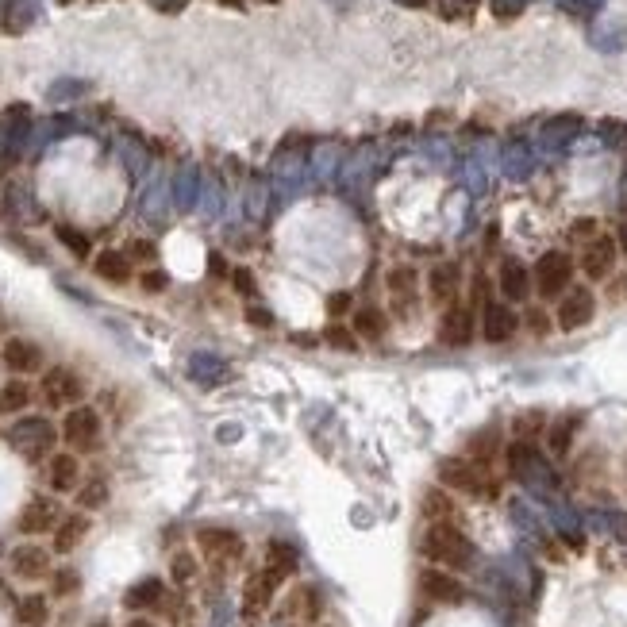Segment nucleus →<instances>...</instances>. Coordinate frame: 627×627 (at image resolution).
<instances>
[{
	"label": "nucleus",
	"mask_w": 627,
	"mask_h": 627,
	"mask_svg": "<svg viewBox=\"0 0 627 627\" xmlns=\"http://www.w3.org/2000/svg\"><path fill=\"white\" fill-rule=\"evenodd\" d=\"M424 558H431L439 570H466L474 566V543L466 531L454 524H427L424 531Z\"/></svg>",
	"instance_id": "1"
},
{
	"label": "nucleus",
	"mask_w": 627,
	"mask_h": 627,
	"mask_svg": "<svg viewBox=\"0 0 627 627\" xmlns=\"http://www.w3.org/2000/svg\"><path fill=\"white\" fill-rule=\"evenodd\" d=\"M574 270H577V262L566 251H547L535 262V270H531L535 293H539L543 301H562V297L574 289Z\"/></svg>",
	"instance_id": "2"
},
{
	"label": "nucleus",
	"mask_w": 627,
	"mask_h": 627,
	"mask_svg": "<svg viewBox=\"0 0 627 627\" xmlns=\"http://www.w3.org/2000/svg\"><path fill=\"white\" fill-rule=\"evenodd\" d=\"M439 481L451 493H466V497H493L497 493L493 477L485 474L474 458H443L439 462Z\"/></svg>",
	"instance_id": "3"
},
{
	"label": "nucleus",
	"mask_w": 627,
	"mask_h": 627,
	"mask_svg": "<svg viewBox=\"0 0 627 627\" xmlns=\"http://www.w3.org/2000/svg\"><path fill=\"white\" fill-rule=\"evenodd\" d=\"M101 431H104V420L97 408H89V404H77L66 412V420H62V439H66V447L74 454H93L101 447Z\"/></svg>",
	"instance_id": "4"
},
{
	"label": "nucleus",
	"mask_w": 627,
	"mask_h": 627,
	"mask_svg": "<svg viewBox=\"0 0 627 627\" xmlns=\"http://www.w3.org/2000/svg\"><path fill=\"white\" fill-rule=\"evenodd\" d=\"M58 435H62V431H54L51 420H43V416H27V420L8 427V443L24 454L27 462L47 458V454L54 451V439H58Z\"/></svg>",
	"instance_id": "5"
},
{
	"label": "nucleus",
	"mask_w": 627,
	"mask_h": 627,
	"mask_svg": "<svg viewBox=\"0 0 627 627\" xmlns=\"http://www.w3.org/2000/svg\"><path fill=\"white\" fill-rule=\"evenodd\" d=\"M593 316H597V293L585 289V285H574V289L558 301V308H554V327L566 331V335H574V331L593 324Z\"/></svg>",
	"instance_id": "6"
},
{
	"label": "nucleus",
	"mask_w": 627,
	"mask_h": 627,
	"mask_svg": "<svg viewBox=\"0 0 627 627\" xmlns=\"http://www.w3.org/2000/svg\"><path fill=\"white\" fill-rule=\"evenodd\" d=\"M43 401L51 404V408H77V404L85 401V381L81 374H74L70 366H51V370H43Z\"/></svg>",
	"instance_id": "7"
},
{
	"label": "nucleus",
	"mask_w": 627,
	"mask_h": 627,
	"mask_svg": "<svg viewBox=\"0 0 627 627\" xmlns=\"http://www.w3.org/2000/svg\"><path fill=\"white\" fill-rule=\"evenodd\" d=\"M616 258H620V247H616V235H593L585 247H581V274L589 281H608L616 274Z\"/></svg>",
	"instance_id": "8"
},
{
	"label": "nucleus",
	"mask_w": 627,
	"mask_h": 627,
	"mask_svg": "<svg viewBox=\"0 0 627 627\" xmlns=\"http://www.w3.org/2000/svg\"><path fill=\"white\" fill-rule=\"evenodd\" d=\"M281 581H289V577L274 570V566H262L258 574L247 577V585H243V616L254 620V616H262L270 601H274V593L281 589Z\"/></svg>",
	"instance_id": "9"
},
{
	"label": "nucleus",
	"mask_w": 627,
	"mask_h": 627,
	"mask_svg": "<svg viewBox=\"0 0 627 627\" xmlns=\"http://www.w3.org/2000/svg\"><path fill=\"white\" fill-rule=\"evenodd\" d=\"M0 362L12 370V377H31V374H43V366H47V354H43V347H39V343L12 335V339L0 347Z\"/></svg>",
	"instance_id": "10"
},
{
	"label": "nucleus",
	"mask_w": 627,
	"mask_h": 627,
	"mask_svg": "<svg viewBox=\"0 0 627 627\" xmlns=\"http://www.w3.org/2000/svg\"><path fill=\"white\" fill-rule=\"evenodd\" d=\"M8 570H12V577H20V581H43V577L54 574L51 551L39 547V543H20V547H12V554H8Z\"/></svg>",
	"instance_id": "11"
},
{
	"label": "nucleus",
	"mask_w": 627,
	"mask_h": 627,
	"mask_svg": "<svg viewBox=\"0 0 627 627\" xmlns=\"http://www.w3.org/2000/svg\"><path fill=\"white\" fill-rule=\"evenodd\" d=\"M497 289H501L504 304H527L531 293H535V281H531V270H527L520 258H504L501 270H497Z\"/></svg>",
	"instance_id": "12"
},
{
	"label": "nucleus",
	"mask_w": 627,
	"mask_h": 627,
	"mask_svg": "<svg viewBox=\"0 0 627 627\" xmlns=\"http://www.w3.org/2000/svg\"><path fill=\"white\" fill-rule=\"evenodd\" d=\"M520 312L504 301H489L481 312V339L485 343H508L516 331H520Z\"/></svg>",
	"instance_id": "13"
},
{
	"label": "nucleus",
	"mask_w": 627,
	"mask_h": 627,
	"mask_svg": "<svg viewBox=\"0 0 627 627\" xmlns=\"http://www.w3.org/2000/svg\"><path fill=\"white\" fill-rule=\"evenodd\" d=\"M197 547L212 562H235L243 554V535L231 527H201L197 531Z\"/></svg>",
	"instance_id": "14"
},
{
	"label": "nucleus",
	"mask_w": 627,
	"mask_h": 627,
	"mask_svg": "<svg viewBox=\"0 0 627 627\" xmlns=\"http://www.w3.org/2000/svg\"><path fill=\"white\" fill-rule=\"evenodd\" d=\"M58 524H62V508H58L54 497H31L24 504V512H20V520H16V527L24 535H47Z\"/></svg>",
	"instance_id": "15"
},
{
	"label": "nucleus",
	"mask_w": 627,
	"mask_h": 627,
	"mask_svg": "<svg viewBox=\"0 0 627 627\" xmlns=\"http://www.w3.org/2000/svg\"><path fill=\"white\" fill-rule=\"evenodd\" d=\"M474 335H477L474 308L451 304L447 316H443V324H439V343H447V347H466V343H474Z\"/></svg>",
	"instance_id": "16"
},
{
	"label": "nucleus",
	"mask_w": 627,
	"mask_h": 627,
	"mask_svg": "<svg viewBox=\"0 0 627 627\" xmlns=\"http://www.w3.org/2000/svg\"><path fill=\"white\" fill-rule=\"evenodd\" d=\"M420 593L431 604H462L466 601V585L451 570H424L420 574Z\"/></svg>",
	"instance_id": "17"
},
{
	"label": "nucleus",
	"mask_w": 627,
	"mask_h": 627,
	"mask_svg": "<svg viewBox=\"0 0 627 627\" xmlns=\"http://www.w3.org/2000/svg\"><path fill=\"white\" fill-rule=\"evenodd\" d=\"M47 485L54 493H77L81 485V462L74 451H58L47 458Z\"/></svg>",
	"instance_id": "18"
},
{
	"label": "nucleus",
	"mask_w": 627,
	"mask_h": 627,
	"mask_svg": "<svg viewBox=\"0 0 627 627\" xmlns=\"http://www.w3.org/2000/svg\"><path fill=\"white\" fill-rule=\"evenodd\" d=\"M458 281H462V274H458L454 262L431 266V274H427V293H431V301L454 304V297H458Z\"/></svg>",
	"instance_id": "19"
},
{
	"label": "nucleus",
	"mask_w": 627,
	"mask_h": 627,
	"mask_svg": "<svg viewBox=\"0 0 627 627\" xmlns=\"http://www.w3.org/2000/svg\"><path fill=\"white\" fill-rule=\"evenodd\" d=\"M89 516L85 512H74V516H62V524L54 527V554H70L81 547V539L89 535Z\"/></svg>",
	"instance_id": "20"
},
{
	"label": "nucleus",
	"mask_w": 627,
	"mask_h": 627,
	"mask_svg": "<svg viewBox=\"0 0 627 627\" xmlns=\"http://www.w3.org/2000/svg\"><path fill=\"white\" fill-rule=\"evenodd\" d=\"M31 401H35V389L27 377H12L0 385V416H20L31 408Z\"/></svg>",
	"instance_id": "21"
},
{
	"label": "nucleus",
	"mask_w": 627,
	"mask_h": 627,
	"mask_svg": "<svg viewBox=\"0 0 627 627\" xmlns=\"http://www.w3.org/2000/svg\"><path fill=\"white\" fill-rule=\"evenodd\" d=\"M93 274L108 281V285H127L135 270H131V258L124 251H101L93 258Z\"/></svg>",
	"instance_id": "22"
},
{
	"label": "nucleus",
	"mask_w": 627,
	"mask_h": 627,
	"mask_svg": "<svg viewBox=\"0 0 627 627\" xmlns=\"http://www.w3.org/2000/svg\"><path fill=\"white\" fill-rule=\"evenodd\" d=\"M285 616H289V620H301V624L320 620V593H316L312 585H297V589L289 593V601H285Z\"/></svg>",
	"instance_id": "23"
},
{
	"label": "nucleus",
	"mask_w": 627,
	"mask_h": 627,
	"mask_svg": "<svg viewBox=\"0 0 627 627\" xmlns=\"http://www.w3.org/2000/svg\"><path fill=\"white\" fill-rule=\"evenodd\" d=\"M162 597H166V585L158 577H143V581H135L124 593V604L131 612H143V608H158Z\"/></svg>",
	"instance_id": "24"
},
{
	"label": "nucleus",
	"mask_w": 627,
	"mask_h": 627,
	"mask_svg": "<svg viewBox=\"0 0 627 627\" xmlns=\"http://www.w3.org/2000/svg\"><path fill=\"white\" fill-rule=\"evenodd\" d=\"M351 327L358 339H381L385 327H389V316H385L381 308H374V304H362V308H354Z\"/></svg>",
	"instance_id": "25"
},
{
	"label": "nucleus",
	"mask_w": 627,
	"mask_h": 627,
	"mask_svg": "<svg viewBox=\"0 0 627 627\" xmlns=\"http://www.w3.org/2000/svg\"><path fill=\"white\" fill-rule=\"evenodd\" d=\"M385 289L397 297V301H412L416 297V289H420V274H416V266H389V274H385Z\"/></svg>",
	"instance_id": "26"
},
{
	"label": "nucleus",
	"mask_w": 627,
	"mask_h": 627,
	"mask_svg": "<svg viewBox=\"0 0 627 627\" xmlns=\"http://www.w3.org/2000/svg\"><path fill=\"white\" fill-rule=\"evenodd\" d=\"M581 431V416H562V420H554L551 427H547V447H551V454H570V447H574V435Z\"/></svg>",
	"instance_id": "27"
},
{
	"label": "nucleus",
	"mask_w": 627,
	"mask_h": 627,
	"mask_svg": "<svg viewBox=\"0 0 627 627\" xmlns=\"http://www.w3.org/2000/svg\"><path fill=\"white\" fill-rule=\"evenodd\" d=\"M16 620L20 627H43L51 620V601L43 593H27L24 601L16 604Z\"/></svg>",
	"instance_id": "28"
},
{
	"label": "nucleus",
	"mask_w": 627,
	"mask_h": 627,
	"mask_svg": "<svg viewBox=\"0 0 627 627\" xmlns=\"http://www.w3.org/2000/svg\"><path fill=\"white\" fill-rule=\"evenodd\" d=\"M74 497H77V508H81V512H97V508L108 504V481H104V477H89V481L77 485Z\"/></svg>",
	"instance_id": "29"
},
{
	"label": "nucleus",
	"mask_w": 627,
	"mask_h": 627,
	"mask_svg": "<svg viewBox=\"0 0 627 627\" xmlns=\"http://www.w3.org/2000/svg\"><path fill=\"white\" fill-rule=\"evenodd\" d=\"M424 516H427V524H451L454 520L451 493H443V489H427L424 493Z\"/></svg>",
	"instance_id": "30"
},
{
	"label": "nucleus",
	"mask_w": 627,
	"mask_h": 627,
	"mask_svg": "<svg viewBox=\"0 0 627 627\" xmlns=\"http://www.w3.org/2000/svg\"><path fill=\"white\" fill-rule=\"evenodd\" d=\"M266 566H274V570H281L285 577L297 574V566H301V558H297V547L293 543H270V554H266Z\"/></svg>",
	"instance_id": "31"
},
{
	"label": "nucleus",
	"mask_w": 627,
	"mask_h": 627,
	"mask_svg": "<svg viewBox=\"0 0 627 627\" xmlns=\"http://www.w3.org/2000/svg\"><path fill=\"white\" fill-rule=\"evenodd\" d=\"M54 235H58V243H62V247H66L70 254H74V258H89V254H93L89 239H85L81 231H74V227L58 224V227H54Z\"/></svg>",
	"instance_id": "32"
},
{
	"label": "nucleus",
	"mask_w": 627,
	"mask_h": 627,
	"mask_svg": "<svg viewBox=\"0 0 627 627\" xmlns=\"http://www.w3.org/2000/svg\"><path fill=\"white\" fill-rule=\"evenodd\" d=\"M324 339H327V347H335V351H358V343H362V339H358V335H354V327H343V324H331L324 331Z\"/></svg>",
	"instance_id": "33"
},
{
	"label": "nucleus",
	"mask_w": 627,
	"mask_h": 627,
	"mask_svg": "<svg viewBox=\"0 0 627 627\" xmlns=\"http://www.w3.org/2000/svg\"><path fill=\"white\" fill-rule=\"evenodd\" d=\"M520 324H524L535 339H547V335L554 331V320L547 316V308H527L524 316H520Z\"/></svg>",
	"instance_id": "34"
},
{
	"label": "nucleus",
	"mask_w": 627,
	"mask_h": 627,
	"mask_svg": "<svg viewBox=\"0 0 627 627\" xmlns=\"http://www.w3.org/2000/svg\"><path fill=\"white\" fill-rule=\"evenodd\" d=\"M77 585H81V577H77V570H70V566H62V570H54L51 574L54 597H70V593H77Z\"/></svg>",
	"instance_id": "35"
},
{
	"label": "nucleus",
	"mask_w": 627,
	"mask_h": 627,
	"mask_svg": "<svg viewBox=\"0 0 627 627\" xmlns=\"http://www.w3.org/2000/svg\"><path fill=\"white\" fill-rule=\"evenodd\" d=\"M170 577H174L177 585H185V581H193L197 577V558L193 554H174V562H170Z\"/></svg>",
	"instance_id": "36"
},
{
	"label": "nucleus",
	"mask_w": 627,
	"mask_h": 627,
	"mask_svg": "<svg viewBox=\"0 0 627 627\" xmlns=\"http://www.w3.org/2000/svg\"><path fill=\"white\" fill-rule=\"evenodd\" d=\"M231 285H235V293L247 297V301L258 297V285H254V274L247 270V266H235V270H231Z\"/></svg>",
	"instance_id": "37"
},
{
	"label": "nucleus",
	"mask_w": 627,
	"mask_h": 627,
	"mask_svg": "<svg viewBox=\"0 0 627 627\" xmlns=\"http://www.w3.org/2000/svg\"><path fill=\"white\" fill-rule=\"evenodd\" d=\"M124 254L131 258V262H154V258H158V247L147 243V239H131Z\"/></svg>",
	"instance_id": "38"
},
{
	"label": "nucleus",
	"mask_w": 627,
	"mask_h": 627,
	"mask_svg": "<svg viewBox=\"0 0 627 627\" xmlns=\"http://www.w3.org/2000/svg\"><path fill=\"white\" fill-rule=\"evenodd\" d=\"M166 285H170V277L162 274V270H143L139 274V289L143 293H166Z\"/></svg>",
	"instance_id": "39"
},
{
	"label": "nucleus",
	"mask_w": 627,
	"mask_h": 627,
	"mask_svg": "<svg viewBox=\"0 0 627 627\" xmlns=\"http://www.w3.org/2000/svg\"><path fill=\"white\" fill-rule=\"evenodd\" d=\"M608 301L624 304L627 301V274H612L608 277Z\"/></svg>",
	"instance_id": "40"
},
{
	"label": "nucleus",
	"mask_w": 627,
	"mask_h": 627,
	"mask_svg": "<svg viewBox=\"0 0 627 627\" xmlns=\"http://www.w3.org/2000/svg\"><path fill=\"white\" fill-rule=\"evenodd\" d=\"M539 412H527V416H520V424H516V431H520V435H535V431H539Z\"/></svg>",
	"instance_id": "41"
},
{
	"label": "nucleus",
	"mask_w": 627,
	"mask_h": 627,
	"mask_svg": "<svg viewBox=\"0 0 627 627\" xmlns=\"http://www.w3.org/2000/svg\"><path fill=\"white\" fill-rule=\"evenodd\" d=\"M247 324H254V327H266V324H274V316L266 312V308H247Z\"/></svg>",
	"instance_id": "42"
},
{
	"label": "nucleus",
	"mask_w": 627,
	"mask_h": 627,
	"mask_svg": "<svg viewBox=\"0 0 627 627\" xmlns=\"http://www.w3.org/2000/svg\"><path fill=\"white\" fill-rule=\"evenodd\" d=\"M574 235H577V239H585V243H589V239L597 235V220H577V224H574Z\"/></svg>",
	"instance_id": "43"
},
{
	"label": "nucleus",
	"mask_w": 627,
	"mask_h": 627,
	"mask_svg": "<svg viewBox=\"0 0 627 627\" xmlns=\"http://www.w3.org/2000/svg\"><path fill=\"white\" fill-rule=\"evenodd\" d=\"M327 308H331V312H335V316H343V312H347V308H351V293H335V297H331V301H327Z\"/></svg>",
	"instance_id": "44"
},
{
	"label": "nucleus",
	"mask_w": 627,
	"mask_h": 627,
	"mask_svg": "<svg viewBox=\"0 0 627 627\" xmlns=\"http://www.w3.org/2000/svg\"><path fill=\"white\" fill-rule=\"evenodd\" d=\"M616 247H620V254H627V220L616 227Z\"/></svg>",
	"instance_id": "45"
},
{
	"label": "nucleus",
	"mask_w": 627,
	"mask_h": 627,
	"mask_svg": "<svg viewBox=\"0 0 627 627\" xmlns=\"http://www.w3.org/2000/svg\"><path fill=\"white\" fill-rule=\"evenodd\" d=\"M127 627H154V624H151V620H131Z\"/></svg>",
	"instance_id": "46"
},
{
	"label": "nucleus",
	"mask_w": 627,
	"mask_h": 627,
	"mask_svg": "<svg viewBox=\"0 0 627 627\" xmlns=\"http://www.w3.org/2000/svg\"><path fill=\"white\" fill-rule=\"evenodd\" d=\"M97 627H104V624H97Z\"/></svg>",
	"instance_id": "47"
}]
</instances>
